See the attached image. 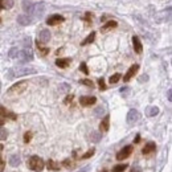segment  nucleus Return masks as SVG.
Listing matches in <instances>:
<instances>
[{"mask_svg": "<svg viewBox=\"0 0 172 172\" xmlns=\"http://www.w3.org/2000/svg\"><path fill=\"white\" fill-rule=\"evenodd\" d=\"M33 8H35V4L32 0H22V9L28 16L33 13Z\"/></svg>", "mask_w": 172, "mask_h": 172, "instance_id": "8", "label": "nucleus"}, {"mask_svg": "<svg viewBox=\"0 0 172 172\" xmlns=\"http://www.w3.org/2000/svg\"><path fill=\"white\" fill-rule=\"evenodd\" d=\"M27 87H28V81H20V82L11 86L9 90H8V93H9V94H21L22 91H25Z\"/></svg>", "mask_w": 172, "mask_h": 172, "instance_id": "3", "label": "nucleus"}, {"mask_svg": "<svg viewBox=\"0 0 172 172\" xmlns=\"http://www.w3.org/2000/svg\"><path fill=\"white\" fill-rule=\"evenodd\" d=\"M9 164L12 165V167H17V165L20 164V157L16 156V155L11 156V159H9Z\"/></svg>", "mask_w": 172, "mask_h": 172, "instance_id": "25", "label": "nucleus"}, {"mask_svg": "<svg viewBox=\"0 0 172 172\" xmlns=\"http://www.w3.org/2000/svg\"><path fill=\"white\" fill-rule=\"evenodd\" d=\"M61 87H62V90H67V89H69V86H67V85H61Z\"/></svg>", "mask_w": 172, "mask_h": 172, "instance_id": "46", "label": "nucleus"}, {"mask_svg": "<svg viewBox=\"0 0 172 172\" xmlns=\"http://www.w3.org/2000/svg\"><path fill=\"white\" fill-rule=\"evenodd\" d=\"M17 22L20 25H24V27H27V25L32 24V19H30L28 15H19L17 16Z\"/></svg>", "mask_w": 172, "mask_h": 172, "instance_id": "15", "label": "nucleus"}, {"mask_svg": "<svg viewBox=\"0 0 172 172\" xmlns=\"http://www.w3.org/2000/svg\"><path fill=\"white\" fill-rule=\"evenodd\" d=\"M127 167H128L127 164H118L115 167H112V172H123Z\"/></svg>", "mask_w": 172, "mask_h": 172, "instance_id": "28", "label": "nucleus"}, {"mask_svg": "<svg viewBox=\"0 0 172 172\" xmlns=\"http://www.w3.org/2000/svg\"><path fill=\"white\" fill-rule=\"evenodd\" d=\"M139 112H138V110H135V109H131L128 111V114H127V123L128 125H134V123H136L138 120H139Z\"/></svg>", "mask_w": 172, "mask_h": 172, "instance_id": "6", "label": "nucleus"}, {"mask_svg": "<svg viewBox=\"0 0 172 172\" xmlns=\"http://www.w3.org/2000/svg\"><path fill=\"white\" fill-rule=\"evenodd\" d=\"M97 102V98L95 97H81L80 98V103L82 106H91Z\"/></svg>", "mask_w": 172, "mask_h": 172, "instance_id": "12", "label": "nucleus"}, {"mask_svg": "<svg viewBox=\"0 0 172 172\" xmlns=\"http://www.w3.org/2000/svg\"><path fill=\"white\" fill-rule=\"evenodd\" d=\"M127 91H128V87H122V89H120V93H122V94H127Z\"/></svg>", "mask_w": 172, "mask_h": 172, "instance_id": "42", "label": "nucleus"}, {"mask_svg": "<svg viewBox=\"0 0 172 172\" xmlns=\"http://www.w3.org/2000/svg\"><path fill=\"white\" fill-rule=\"evenodd\" d=\"M62 165L65 168H67V170H72L73 167H74V162L73 160H70V159H65L64 162H62Z\"/></svg>", "mask_w": 172, "mask_h": 172, "instance_id": "26", "label": "nucleus"}, {"mask_svg": "<svg viewBox=\"0 0 172 172\" xmlns=\"http://www.w3.org/2000/svg\"><path fill=\"white\" fill-rule=\"evenodd\" d=\"M64 20H65V19L62 17V16H60V15H52L46 20V24L48 25H58L60 22H62Z\"/></svg>", "mask_w": 172, "mask_h": 172, "instance_id": "10", "label": "nucleus"}, {"mask_svg": "<svg viewBox=\"0 0 172 172\" xmlns=\"http://www.w3.org/2000/svg\"><path fill=\"white\" fill-rule=\"evenodd\" d=\"M102 172H106V171H102Z\"/></svg>", "mask_w": 172, "mask_h": 172, "instance_id": "51", "label": "nucleus"}, {"mask_svg": "<svg viewBox=\"0 0 172 172\" xmlns=\"http://www.w3.org/2000/svg\"><path fill=\"white\" fill-rule=\"evenodd\" d=\"M28 164H29V168L32 171L41 172V171L44 170L45 163H44V160L41 159V157H38V156H36V155H33V156L29 157V162H28Z\"/></svg>", "mask_w": 172, "mask_h": 172, "instance_id": "2", "label": "nucleus"}, {"mask_svg": "<svg viewBox=\"0 0 172 172\" xmlns=\"http://www.w3.org/2000/svg\"><path fill=\"white\" fill-rule=\"evenodd\" d=\"M8 138V131L5 128H0V140H5Z\"/></svg>", "mask_w": 172, "mask_h": 172, "instance_id": "31", "label": "nucleus"}, {"mask_svg": "<svg viewBox=\"0 0 172 172\" xmlns=\"http://www.w3.org/2000/svg\"><path fill=\"white\" fill-rule=\"evenodd\" d=\"M103 111H105V109H103L102 106H99V107L95 109V115H98V117H99V115L103 114Z\"/></svg>", "mask_w": 172, "mask_h": 172, "instance_id": "36", "label": "nucleus"}, {"mask_svg": "<svg viewBox=\"0 0 172 172\" xmlns=\"http://www.w3.org/2000/svg\"><path fill=\"white\" fill-rule=\"evenodd\" d=\"M101 139H102V132H99V131H91V134H90V140H91V142L98 143Z\"/></svg>", "mask_w": 172, "mask_h": 172, "instance_id": "20", "label": "nucleus"}, {"mask_svg": "<svg viewBox=\"0 0 172 172\" xmlns=\"http://www.w3.org/2000/svg\"><path fill=\"white\" fill-rule=\"evenodd\" d=\"M138 70H139V65H138V64L132 65V66H131V67H130V69L127 70V73H126V74H125V77H123V81H125V82H127V81H130L132 77H134L135 74H136V72H138Z\"/></svg>", "mask_w": 172, "mask_h": 172, "instance_id": "7", "label": "nucleus"}, {"mask_svg": "<svg viewBox=\"0 0 172 172\" xmlns=\"http://www.w3.org/2000/svg\"><path fill=\"white\" fill-rule=\"evenodd\" d=\"M147 80H148V75H142V77L139 78L140 82H143V81H147Z\"/></svg>", "mask_w": 172, "mask_h": 172, "instance_id": "43", "label": "nucleus"}, {"mask_svg": "<svg viewBox=\"0 0 172 172\" xmlns=\"http://www.w3.org/2000/svg\"><path fill=\"white\" fill-rule=\"evenodd\" d=\"M36 73V70L33 67H12V69L8 70L7 77L9 80L15 77H21V75H28V74H33Z\"/></svg>", "mask_w": 172, "mask_h": 172, "instance_id": "1", "label": "nucleus"}, {"mask_svg": "<svg viewBox=\"0 0 172 172\" xmlns=\"http://www.w3.org/2000/svg\"><path fill=\"white\" fill-rule=\"evenodd\" d=\"M109 127H110V115H105V118L102 119V122L99 125V128L102 132H106L109 131Z\"/></svg>", "mask_w": 172, "mask_h": 172, "instance_id": "17", "label": "nucleus"}, {"mask_svg": "<svg viewBox=\"0 0 172 172\" xmlns=\"http://www.w3.org/2000/svg\"><path fill=\"white\" fill-rule=\"evenodd\" d=\"M85 20H86V22H87V24H90V21H91V13H89V12L86 13V17H85Z\"/></svg>", "mask_w": 172, "mask_h": 172, "instance_id": "41", "label": "nucleus"}, {"mask_svg": "<svg viewBox=\"0 0 172 172\" xmlns=\"http://www.w3.org/2000/svg\"><path fill=\"white\" fill-rule=\"evenodd\" d=\"M44 11H45V4H44V3H37V4H35L33 13H35L37 17H43Z\"/></svg>", "mask_w": 172, "mask_h": 172, "instance_id": "11", "label": "nucleus"}, {"mask_svg": "<svg viewBox=\"0 0 172 172\" xmlns=\"http://www.w3.org/2000/svg\"><path fill=\"white\" fill-rule=\"evenodd\" d=\"M50 32L48 29H43L40 32V35H38V43H41V44H46V43H49V40H50Z\"/></svg>", "mask_w": 172, "mask_h": 172, "instance_id": "9", "label": "nucleus"}, {"mask_svg": "<svg viewBox=\"0 0 172 172\" xmlns=\"http://www.w3.org/2000/svg\"><path fill=\"white\" fill-rule=\"evenodd\" d=\"M37 48H38V50H40V53L43 56H45V54H48V53H49V49H48V48H44L43 45H41V43H38V41H37Z\"/></svg>", "mask_w": 172, "mask_h": 172, "instance_id": "30", "label": "nucleus"}, {"mask_svg": "<svg viewBox=\"0 0 172 172\" xmlns=\"http://www.w3.org/2000/svg\"><path fill=\"white\" fill-rule=\"evenodd\" d=\"M98 83H99L101 90H105L106 89V85H105V81H103V78H99V80H98Z\"/></svg>", "mask_w": 172, "mask_h": 172, "instance_id": "37", "label": "nucleus"}, {"mask_svg": "<svg viewBox=\"0 0 172 172\" xmlns=\"http://www.w3.org/2000/svg\"><path fill=\"white\" fill-rule=\"evenodd\" d=\"M132 44H134V50L138 53V54H140L142 50H143V45H142V43H140V40H139L138 36H134V37H132Z\"/></svg>", "mask_w": 172, "mask_h": 172, "instance_id": "13", "label": "nucleus"}, {"mask_svg": "<svg viewBox=\"0 0 172 172\" xmlns=\"http://www.w3.org/2000/svg\"><path fill=\"white\" fill-rule=\"evenodd\" d=\"M30 139H32V132H29V131L25 132V134H24V142L25 143H29Z\"/></svg>", "mask_w": 172, "mask_h": 172, "instance_id": "33", "label": "nucleus"}, {"mask_svg": "<svg viewBox=\"0 0 172 172\" xmlns=\"http://www.w3.org/2000/svg\"><path fill=\"white\" fill-rule=\"evenodd\" d=\"M0 22H1V19H0Z\"/></svg>", "mask_w": 172, "mask_h": 172, "instance_id": "50", "label": "nucleus"}, {"mask_svg": "<svg viewBox=\"0 0 172 172\" xmlns=\"http://www.w3.org/2000/svg\"><path fill=\"white\" fill-rule=\"evenodd\" d=\"M155 150H156V144H155L154 142H148L147 144L143 147V150H142V154L143 155H150L151 152H154Z\"/></svg>", "mask_w": 172, "mask_h": 172, "instance_id": "14", "label": "nucleus"}, {"mask_svg": "<svg viewBox=\"0 0 172 172\" xmlns=\"http://www.w3.org/2000/svg\"><path fill=\"white\" fill-rule=\"evenodd\" d=\"M139 140H140V136H139V135H138V136H136V139H135V143H138V142H139Z\"/></svg>", "mask_w": 172, "mask_h": 172, "instance_id": "48", "label": "nucleus"}, {"mask_svg": "<svg viewBox=\"0 0 172 172\" xmlns=\"http://www.w3.org/2000/svg\"><path fill=\"white\" fill-rule=\"evenodd\" d=\"M3 148H4V147H3V144H0V152L3 151Z\"/></svg>", "mask_w": 172, "mask_h": 172, "instance_id": "49", "label": "nucleus"}, {"mask_svg": "<svg viewBox=\"0 0 172 172\" xmlns=\"http://www.w3.org/2000/svg\"><path fill=\"white\" fill-rule=\"evenodd\" d=\"M89 170H90V165H85V167H82L81 170H78L77 172H89Z\"/></svg>", "mask_w": 172, "mask_h": 172, "instance_id": "40", "label": "nucleus"}, {"mask_svg": "<svg viewBox=\"0 0 172 172\" xmlns=\"http://www.w3.org/2000/svg\"><path fill=\"white\" fill-rule=\"evenodd\" d=\"M146 114H147L148 117H155V115L159 114V107H156V106H150V107H147V110H146Z\"/></svg>", "mask_w": 172, "mask_h": 172, "instance_id": "22", "label": "nucleus"}, {"mask_svg": "<svg viewBox=\"0 0 172 172\" xmlns=\"http://www.w3.org/2000/svg\"><path fill=\"white\" fill-rule=\"evenodd\" d=\"M118 27V22L117 21H114V20H110L107 21L105 25H103L102 28H101V32H109V30H111V29H114V28H117Z\"/></svg>", "mask_w": 172, "mask_h": 172, "instance_id": "16", "label": "nucleus"}, {"mask_svg": "<svg viewBox=\"0 0 172 172\" xmlns=\"http://www.w3.org/2000/svg\"><path fill=\"white\" fill-rule=\"evenodd\" d=\"M130 172H139V168H138V167H134Z\"/></svg>", "mask_w": 172, "mask_h": 172, "instance_id": "45", "label": "nucleus"}, {"mask_svg": "<svg viewBox=\"0 0 172 172\" xmlns=\"http://www.w3.org/2000/svg\"><path fill=\"white\" fill-rule=\"evenodd\" d=\"M132 150H134V147L132 146H126V147H123L122 150L117 154V159L118 160H123V159H127L130 155L132 154Z\"/></svg>", "mask_w": 172, "mask_h": 172, "instance_id": "5", "label": "nucleus"}, {"mask_svg": "<svg viewBox=\"0 0 172 172\" xmlns=\"http://www.w3.org/2000/svg\"><path fill=\"white\" fill-rule=\"evenodd\" d=\"M94 38H95V32H91V33H90V35L85 38V40H83L82 43H81V45L83 46V45H87V44L93 43V41H94Z\"/></svg>", "mask_w": 172, "mask_h": 172, "instance_id": "24", "label": "nucleus"}, {"mask_svg": "<svg viewBox=\"0 0 172 172\" xmlns=\"http://www.w3.org/2000/svg\"><path fill=\"white\" fill-rule=\"evenodd\" d=\"M13 7V0H0V11L11 9Z\"/></svg>", "mask_w": 172, "mask_h": 172, "instance_id": "19", "label": "nucleus"}, {"mask_svg": "<svg viewBox=\"0 0 172 172\" xmlns=\"http://www.w3.org/2000/svg\"><path fill=\"white\" fill-rule=\"evenodd\" d=\"M171 90H168V91H167V97H168V101H172V97H171Z\"/></svg>", "mask_w": 172, "mask_h": 172, "instance_id": "44", "label": "nucleus"}, {"mask_svg": "<svg viewBox=\"0 0 172 172\" xmlns=\"http://www.w3.org/2000/svg\"><path fill=\"white\" fill-rule=\"evenodd\" d=\"M8 56H9L11 58H16L19 56V49L17 48H11L9 52H8Z\"/></svg>", "mask_w": 172, "mask_h": 172, "instance_id": "29", "label": "nucleus"}, {"mask_svg": "<svg viewBox=\"0 0 172 172\" xmlns=\"http://www.w3.org/2000/svg\"><path fill=\"white\" fill-rule=\"evenodd\" d=\"M120 77H122V75H120V74H119V73H115V74H112V75H111V77H110L109 82H110V83H111V85H112V83H117V82H118V81H119V80H120Z\"/></svg>", "mask_w": 172, "mask_h": 172, "instance_id": "27", "label": "nucleus"}, {"mask_svg": "<svg viewBox=\"0 0 172 172\" xmlns=\"http://www.w3.org/2000/svg\"><path fill=\"white\" fill-rule=\"evenodd\" d=\"M80 70H82L85 74H89V70H87V66H86V64L85 62H81L80 65Z\"/></svg>", "mask_w": 172, "mask_h": 172, "instance_id": "35", "label": "nucleus"}, {"mask_svg": "<svg viewBox=\"0 0 172 172\" xmlns=\"http://www.w3.org/2000/svg\"><path fill=\"white\" fill-rule=\"evenodd\" d=\"M4 123H5V120H4V119H1V118H0V126H3V125H4Z\"/></svg>", "mask_w": 172, "mask_h": 172, "instance_id": "47", "label": "nucleus"}, {"mask_svg": "<svg viewBox=\"0 0 172 172\" xmlns=\"http://www.w3.org/2000/svg\"><path fill=\"white\" fill-rule=\"evenodd\" d=\"M94 152H95V150L94 148H91V150H89L86 152V154H83L82 155V159H89L90 156H93V155H94Z\"/></svg>", "mask_w": 172, "mask_h": 172, "instance_id": "32", "label": "nucleus"}, {"mask_svg": "<svg viewBox=\"0 0 172 172\" xmlns=\"http://www.w3.org/2000/svg\"><path fill=\"white\" fill-rule=\"evenodd\" d=\"M0 115L1 117H7V118H11V119H16V115L13 114V112L8 111V110H5L3 106H0Z\"/></svg>", "mask_w": 172, "mask_h": 172, "instance_id": "21", "label": "nucleus"}, {"mask_svg": "<svg viewBox=\"0 0 172 172\" xmlns=\"http://www.w3.org/2000/svg\"><path fill=\"white\" fill-rule=\"evenodd\" d=\"M80 82L82 83V85H86V86H89V87H93V86H94V83H93L90 80H81Z\"/></svg>", "mask_w": 172, "mask_h": 172, "instance_id": "34", "label": "nucleus"}, {"mask_svg": "<svg viewBox=\"0 0 172 172\" xmlns=\"http://www.w3.org/2000/svg\"><path fill=\"white\" fill-rule=\"evenodd\" d=\"M19 56L21 57L22 62H28V61H32L33 60V52L30 48H24L21 52H19Z\"/></svg>", "mask_w": 172, "mask_h": 172, "instance_id": "4", "label": "nucleus"}, {"mask_svg": "<svg viewBox=\"0 0 172 172\" xmlns=\"http://www.w3.org/2000/svg\"><path fill=\"white\" fill-rule=\"evenodd\" d=\"M72 62V60L70 58H57L56 60V65H57L58 67H61V69H65V67H67Z\"/></svg>", "mask_w": 172, "mask_h": 172, "instance_id": "18", "label": "nucleus"}, {"mask_svg": "<svg viewBox=\"0 0 172 172\" xmlns=\"http://www.w3.org/2000/svg\"><path fill=\"white\" fill-rule=\"evenodd\" d=\"M46 167H48V170H50V171H58L60 170V164L56 163L54 160H48Z\"/></svg>", "mask_w": 172, "mask_h": 172, "instance_id": "23", "label": "nucleus"}, {"mask_svg": "<svg viewBox=\"0 0 172 172\" xmlns=\"http://www.w3.org/2000/svg\"><path fill=\"white\" fill-rule=\"evenodd\" d=\"M4 167H5V162H4V159L0 156V172L4 171Z\"/></svg>", "mask_w": 172, "mask_h": 172, "instance_id": "39", "label": "nucleus"}, {"mask_svg": "<svg viewBox=\"0 0 172 172\" xmlns=\"http://www.w3.org/2000/svg\"><path fill=\"white\" fill-rule=\"evenodd\" d=\"M72 101H73V95H72V94H70V95H67V97H66V98H65L64 103H65V105H69V103H70V102H72Z\"/></svg>", "mask_w": 172, "mask_h": 172, "instance_id": "38", "label": "nucleus"}]
</instances>
